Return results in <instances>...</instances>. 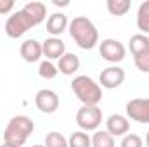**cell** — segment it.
Listing matches in <instances>:
<instances>
[{
  "label": "cell",
  "instance_id": "28",
  "mask_svg": "<svg viewBox=\"0 0 149 147\" xmlns=\"http://www.w3.org/2000/svg\"><path fill=\"white\" fill-rule=\"evenodd\" d=\"M148 37H149V33H148Z\"/></svg>",
  "mask_w": 149,
  "mask_h": 147
},
{
  "label": "cell",
  "instance_id": "1",
  "mask_svg": "<svg viewBox=\"0 0 149 147\" xmlns=\"http://www.w3.org/2000/svg\"><path fill=\"white\" fill-rule=\"evenodd\" d=\"M47 17V7L43 2H28L23 9L10 14L5 23V33L10 38H21L31 28L42 24Z\"/></svg>",
  "mask_w": 149,
  "mask_h": 147
},
{
  "label": "cell",
  "instance_id": "17",
  "mask_svg": "<svg viewBox=\"0 0 149 147\" xmlns=\"http://www.w3.org/2000/svg\"><path fill=\"white\" fill-rule=\"evenodd\" d=\"M106 7H108L109 14L116 16V17H121V16H125L130 10L132 0H108L106 2Z\"/></svg>",
  "mask_w": 149,
  "mask_h": 147
},
{
  "label": "cell",
  "instance_id": "19",
  "mask_svg": "<svg viewBox=\"0 0 149 147\" xmlns=\"http://www.w3.org/2000/svg\"><path fill=\"white\" fill-rule=\"evenodd\" d=\"M92 147H114V137L106 130H97L92 135Z\"/></svg>",
  "mask_w": 149,
  "mask_h": 147
},
{
  "label": "cell",
  "instance_id": "18",
  "mask_svg": "<svg viewBox=\"0 0 149 147\" xmlns=\"http://www.w3.org/2000/svg\"><path fill=\"white\" fill-rule=\"evenodd\" d=\"M68 147H92V137L83 130L73 132L68 139Z\"/></svg>",
  "mask_w": 149,
  "mask_h": 147
},
{
  "label": "cell",
  "instance_id": "11",
  "mask_svg": "<svg viewBox=\"0 0 149 147\" xmlns=\"http://www.w3.org/2000/svg\"><path fill=\"white\" fill-rule=\"evenodd\" d=\"M42 50L47 61H54V59L59 61L66 54V45L59 37H49L42 42Z\"/></svg>",
  "mask_w": 149,
  "mask_h": 147
},
{
  "label": "cell",
  "instance_id": "22",
  "mask_svg": "<svg viewBox=\"0 0 149 147\" xmlns=\"http://www.w3.org/2000/svg\"><path fill=\"white\" fill-rule=\"evenodd\" d=\"M134 62H135L139 71L149 73V49L144 50V52H141V54H137V55H134Z\"/></svg>",
  "mask_w": 149,
  "mask_h": 147
},
{
  "label": "cell",
  "instance_id": "6",
  "mask_svg": "<svg viewBox=\"0 0 149 147\" xmlns=\"http://www.w3.org/2000/svg\"><path fill=\"white\" fill-rule=\"evenodd\" d=\"M99 54L104 61H108L111 64H118L125 59L127 49L121 42H118L114 38H106L99 43Z\"/></svg>",
  "mask_w": 149,
  "mask_h": 147
},
{
  "label": "cell",
  "instance_id": "26",
  "mask_svg": "<svg viewBox=\"0 0 149 147\" xmlns=\"http://www.w3.org/2000/svg\"><path fill=\"white\" fill-rule=\"evenodd\" d=\"M0 147H14V146H10V144H5V142H3V144H2Z\"/></svg>",
  "mask_w": 149,
  "mask_h": 147
},
{
  "label": "cell",
  "instance_id": "16",
  "mask_svg": "<svg viewBox=\"0 0 149 147\" xmlns=\"http://www.w3.org/2000/svg\"><path fill=\"white\" fill-rule=\"evenodd\" d=\"M128 47H130V52L132 55H137L144 50L149 49V37L144 33H137V35H132L130 42H128Z\"/></svg>",
  "mask_w": 149,
  "mask_h": 147
},
{
  "label": "cell",
  "instance_id": "4",
  "mask_svg": "<svg viewBox=\"0 0 149 147\" xmlns=\"http://www.w3.org/2000/svg\"><path fill=\"white\" fill-rule=\"evenodd\" d=\"M71 90L81 106H99L102 101V88L101 85L87 74H78L71 81Z\"/></svg>",
  "mask_w": 149,
  "mask_h": 147
},
{
  "label": "cell",
  "instance_id": "27",
  "mask_svg": "<svg viewBox=\"0 0 149 147\" xmlns=\"http://www.w3.org/2000/svg\"><path fill=\"white\" fill-rule=\"evenodd\" d=\"M31 147H45V146H42V144H37V146H31Z\"/></svg>",
  "mask_w": 149,
  "mask_h": 147
},
{
  "label": "cell",
  "instance_id": "12",
  "mask_svg": "<svg viewBox=\"0 0 149 147\" xmlns=\"http://www.w3.org/2000/svg\"><path fill=\"white\" fill-rule=\"evenodd\" d=\"M19 54H21L23 61H26V62H38L42 59V55H43L42 43L35 38H28V40H24L21 43Z\"/></svg>",
  "mask_w": 149,
  "mask_h": 147
},
{
  "label": "cell",
  "instance_id": "8",
  "mask_svg": "<svg viewBox=\"0 0 149 147\" xmlns=\"http://www.w3.org/2000/svg\"><path fill=\"white\" fill-rule=\"evenodd\" d=\"M35 106L45 114H52L59 109V95L50 88H42L35 95Z\"/></svg>",
  "mask_w": 149,
  "mask_h": 147
},
{
  "label": "cell",
  "instance_id": "7",
  "mask_svg": "<svg viewBox=\"0 0 149 147\" xmlns=\"http://www.w3.org/2000/svg\"><path fill=\"white\" fill-rule=\"evenodd\" d=\"M125 111H127L128 119H132L135 123L149 125V99H144V97L132 99L127 102Z\"/></svg>",
  "mask_w": 149,
  "mask_h": 147
},
{
  "label": "cell",
  "instance_id": "25",
  "mask_svg": "<svg viewBox=\"0 0 149 147\" xmlns=\"http://www.w3.org/2000/svg\"><path fill=\"white\" fill-rule=\"evenodd\" d=\"M146 147H149V132L146 133Z\"/></svg>",
  "mask_w": 149,
  "mask_h": 147
},
{
  "label": "cell",
  "instance_id": "15",
  "mask_svg": "<svg viewBox=\"0 0 149 147\" xmlns=\"http://www.w3.org/2000/svg\"><path fill=\"white\" fill-rule=\"evenodd\" d=\"M137 28L141 33H149V0H144L137 9Z\"/></svg>",
  "mask_w": 149,
  "mask_h": 147
},
{
  "label": "cell",
  "instance_id": "20",
  "mask_svg": "<svg viewBox=\"0 0 149 147\" xmlns=\"http://www.w3.org/2000/svg\"><path fill=\"white\" fill-rule=\"evenodd\" d=\"M38 74H40V78H43V80H52V78H56L57 74H59V69H57V66L52 62V61H42L40 62V66H38Z\"/></svg>",
  "mask_w": 149,
  "mask_h": 147
},
{
  "label": "cell",
  "instance_id": "9",
  "mask_svg": "<svg viewBox=\"0 0 149 147\" xmlns=\"http://www.w3.org/2000/svg\"><path fill=\"white\" fill-rule=\"evenodd\" d=\"M123 81H125V71L120 66H108L99 74V85H101V88L113 90V88H118Z\"/></svg>",
  "mask_w": 149,
  "mask_h": 147
},
{
  "label": "cell",
  "instance_id": "10",
  "mask_svg": "<svg viewBox=\"0 0 149 147\" xmlns=\"http://www.w3.org/2000/svg\"><path fill=\"white\" fill-rule=\"evenodd\" d=\"M106 132L113 135L114 139L116 137H125L127 133H130V119L123 114H111L108 119H106Z\"/></svg>",
  "mask_w": 149,
  "mask_h": 147
},
{
  "label": "cell",
  "instance_id": "3",
  "mask_svg": "<svg viewBox=\"0 0 149 147\" xmlns=\"http://www.w3.org/2000/svg\"><path fill=\"white\" fill-rule=\"evenodd\" d=\"M33 132H35L33 119L26 114H17L10 118V121L7 123L3 130V142L14 147H23Z\"/></svg>",
  "mask_w": 149,
  "mask_h": 147
},
{
  "label": "cell",
  "instance_id": "5",
  "mask_svg": "<svg viewBox=\"0 0 149 147\" xmlns=\"http://www.w3.org/2000/svg\"><path fill=\"white\" fill-rule=\"evenodd\" d=\"M76 125L83 132H97L102 125V111L99 106H81L76 112Z\"/></svg>",
  "mask_w": 149,
  "mask_h": 147
},
{
  "label": "cell",
  "instance_id": "24",
  "mask_svg": "<svg viewBox=\"0 0 149 147\" xmlns=\"http://www.w3.org/2000/svg\"><path fill=\"white\" fill-rule=\"evenodd\" d=\"M16 7L14 0H0V14H9Z\"/></svg>",
  "mask_w": 149,
  "mask_h": 147
},
{
  "label": "cell",
  "instance_id": "14",
  "mask_svg": "<svg viewBox=\"0 0 149 147\" xmlns=\"http://www.w3.org/2000/svg\"><path fill=\"white\" fill-rule=\"evenodd\" d=\"M57 69L64 76H73L80 69V57L73 52H66L59 61H57Z\"/></svg>",
  "mask_w": 149,
  "mask_h": 147
},
{
  "label": "cell",
  "instance_id": "23",
  "mask_svg": "<svg viewBox=\"0 0 149 147\" xmlns=\"http://www.w3.org/2000/svg\"><path fill=\"white\" fill-rule=\"evenodd\" d=\"M142 137L137 135V133H127L123 139H121V147H142Z\"/></svg>",
  "mask_w": 149,
  "mask_h": 147
},
{
  "label": "cell",
  "instance_id": "21",
  "mask_svg": "<svg viewBox=\"0 0 149 147\" xmlns=\"http://www.w3.org/2000/svg\"><path fill=\"white\" fill-rule=\"evenodd\" d=\"M45 147H68V139L61 132H49L45 135Z\"/></svg>",
  "mask_w": 149,
  "mask_h": 147
},
{
  "label": "cell",
  "instance_id": "2",
  "mask_svg": "<svg viewBox=\"0 0 149 147\" xmlns=\"http://www.w3.org/2000/svg\"><path fill=\"white\" fill-rule=\"evenodd\" d=\"M68 31H70V37L74 40V43L83 50H90L99 43V31L95 24L85 16L73 17L70 21Z\"/></svg>",
  "mask_w": 149,
  "mask_h": 147
},
{
  "label": "cell",
  "instance_id": "13",
  "mask_svg": "<svg viewBox=\"0 0 149 147\" xmlns=\"http://www.w3.org/2000/svg\"><path fill=\"white\" fill-rule=\"evenodd\" d=\"M70 26V21H68V16L63 14V12H54L49 16L47 19V33H50L52 37H59L63 35Z\"/></svg>",
  "mask_w": 149,
  "mask_h": 147
}]
</instances>
